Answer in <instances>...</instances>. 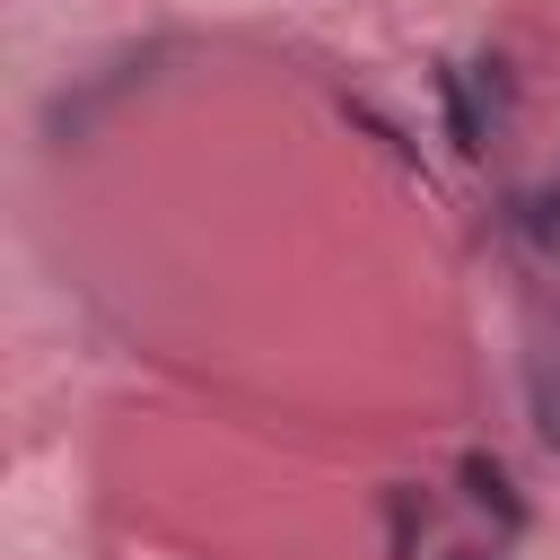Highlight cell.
Returning <instances> with one entry per match:
<instances>
[{"instance_id": "6da1fadb", "label": "cell", "mask_w": 560, "mask_h": 560, "mask_svg": "<svg viewBox=\"0 0 560 560\" xmlns=\"http://www.w3.org/2000/svg\"><path fill=\"white\" fill-rule=\"evenodd\" d=\"M429 88H438V114H446V140H455V158H490V131H499V114H490L481 79H472L464 61H438V70H429Z\"/></svg>"}, {"instance_id": "7a4b0ae2", "label": "cell", "mask_w": 560, "mask_h": 560, "mask_svg": "<svg viewBox=\"0 0 560 560\" xmlns=\"http://www.w3.org/2000/svg\"><path fill=\"white\" fill-rule=\"evenodd\" d=\"M455 481H464V499H472V508H481V516H490L499 534H525V516H534V508H525L516 472H508V464H499L490 446H472V455L455 464Z\"/></svg>"}, {"instance_id": "3957f363", "label": "cell", "mask_w": 560, "mask_h": 560, "mask_svg": "<svg viewBox=\"0 0 560 560\" xmlns=\"http://www.w3.org/2000/svg\"><path fill=\"white\" fill-rule=\"evenodd\" d=\"M429 534H438V499L411 490V481H394L385 490V560H420Z\"/></svg>"}, {"instance_id": "277c9868", "label": "cell", "mask_w": 560, "mask_h": 560, "mask_svg": "<svg viewBox=\"0 0 560 560\" xmlns=\"http://www.w3.org/2000/svg\"><path fill=\"white\" fill-rule=\"evenodd\" d=\"M508 228L542 254V262H560V184H534V192H516L508 201Z\"/></svg>"}, {"instance_id": "5b68a950", "label": "cell", "mask_w": 560, "mask_h": 560, "mask_svg": "<svg viewBox=\"0 0 560 560\" xmlns=\"http://www.w3.org/2000/svg\"><path fill=\"white\" fill-rule=\"evenodd\" d=\"M525 402H534V438L560 455V359H551V350L525 359Z\"/></svg>"}, {"instance_id": "8992f818", "label": "cell", "mask_w": 560, "mask_h": 560, "mask_svg": "<svg viewBox=\"0 0 560 560\" xmlns=\"http://www.w3.org/2000/svg\"><path fill=\"white\" fill-rule=\"evenodd\" d=\"M438 560H499V551H438Z\"/></svg>"}]
</instances>
